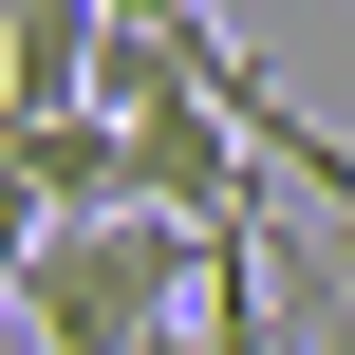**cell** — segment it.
<instances>
[{
	"mask_svg": "<svg viewBox=\"0 0 355 355\" xmlns=\"http://www.w3.org/2000/svg\"><path fill=\"white\" fill-rule=\"evenodd\" d=\"M37 243H56V206H37V187H0V355H19V281H37Z\"/></svg>",
	"mask_w": 355,
	"mask_h": 355,
	"instance_id": "obj_5",
	"label": "cell"
},
{
	"mask_svg": "<svg viewBox=\"0 0 355 355\" xmlns=\"http://www.w3.org/2000/svg\"><path fill=\"white\" fill-rule=\"evenodd\" d=\"M0 187L94 225V206H150V150H131V112H0Z\"/></svg>",
	"mask_w": 355,
	"mask_h": 355,
	"instance_id": "obj_2",
	"label": "cell"
},
{
	"mask_svg": "<svg viewBox=\"0 0 355 355\" xmlns=\"http://www.w3.org/2000/svg\"><path fill=\"white\" fill-rule=\"evenodd\" d=\"M112 19H187V0H112Z\"/></svg>",
	"mask_w": 355,
	"mask_h": 355,
	"instance_id": "obj_6",
	"label": "cell"
},
{
	"mask_svg": "<svg viewBox=\"0 0 355 355\" xmlns=\"http://www.w3.org/2000/svg\"><path fill=\"white\" fill-rule=\"evenodd\" d=\"M337 243H355V225H337Z\"/></svg>",
	"mask_w": 355,
	"mask_h": 355,
	"instance_id": "obj_7",
	"label": "cell"
},
{
	"mask_svg": "<svg viewBox=\"0 0 355 355\" xmlns=\"http://www.w3.org/2000/svg\"><path fill=\"white\" fill-rule=\"evenodd\" d=\"M206 281H225L206 225H168V206H94V225L37 243V281H19V355H150L168 318H206Z\"/></svg>",
	"mask_w": 355,
	"mask_h": 355,
	"instance_id": "obj_1",
	"label": "cell"
},
{
	"mask_svg": "<svg viewBox=\"0 0 355 355\" xmlns=\"http://www.w3.org/2000/svg\"><path fill=\"white\" fill-rule=\"evenodd\" d=\"M262 281H281L300 355H355V243H281V225H262Z\"/></svg>",
	"mask_w": 355,
	"mask_h": 355,
	"instance_id": "obj_4",
	"label": "cell"
},
{
	"mask_svg": "<svg viewBox=\"0 0 355 355\" xmlns=\"http://www.w3.org/2000/svg\"><path fill=\"white\" fill-rule=\"evenodd\" d=\"M112 0H0V112H94Z\"/></svg>",
	"mask_w": 355,
	"mask_h": 355,
	"instance_id": "obj_3",
	"label": "cell"
}]
</instances>
